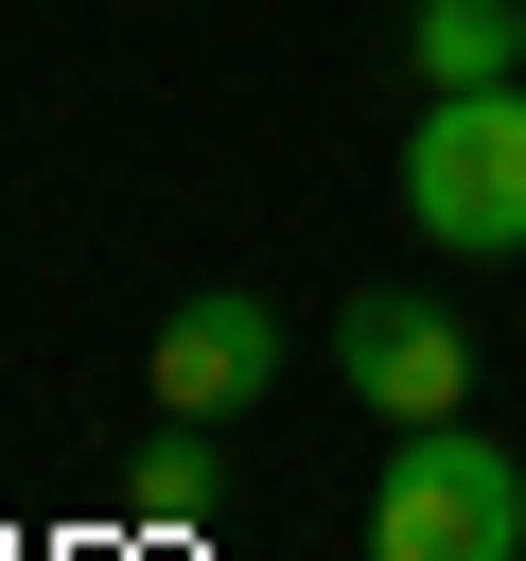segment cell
Listing matches in <instances>:
<instances>
[{"mask_svg": "<svg viewBox=\"0 0 526 561\" xmlns=\"http://www.w3.org/2000/svg\"><path fill=\"white\" fill-rule=\"evenodd\" d=\"M333 368H351V403L403 438V421H456L473 403V316L456 298H351L333 316Z\"/></svg>", "mask_w": 526, "mask_h": 561, "instance_id": "277c9868", "label": "cell"}, {"mask_svg": "<svg viewBox=\"0 0 526 561\" xmlns=\"http://www.w3.org/2000/svg\"><path fill=\"white\" fill-rule=\"evenodd\" d=\"M210 438H228V421H175V438H140L123 508H140V526H210V508H228V456H210Z\"/></svg>", "mask_w": 526, "mask_h": 561, "instance_id": "8992f818", "label": "cell"}, {"mask_svg": "<svg viewBox=\"0 0 526 561\" xmlns=\"http://www.w3.org/2000/svg\"><path fill=\"white\" fill-rule=\"evenodd\" d=\"M403 70L421 88H508L526 70V0H421L403 18Z\"/></svg>", "mask_w": 526, "mask_h": 561, "instance_id": "5b68a950", "label": "cell"}, {"mask_svg": "<svg viewBox=\"0 0 526 561\" xmlns=\"http://www.w3.org/2000/svg\"><path fill=\"white\" fill-rule=\"evenodd\" d=\"M140 386H158V421H245V403L281 386V298H245V280L175 298V316L140 333Z\"/></svg>", "mask_w": 526, "mask_h": 561, "instance_id": "3957f363", "label": "cell"}, {"mask_svg": "<svg viewBox=\"0 0 526 561\" xmlns=\"http://www.w3.org/2000/svg\"><path fill=\"white\" fill-rule=\"evenodd\" d=\"M403 210H421V245H456V263H508V245H526V70H508V88H421Z\"/></svg>", "mask_w": 526, "mask_h": 561, "instance_id": "6da1fadb", "label": "cell"}, {"mask_svg": "<svg viewBox=\"0 0 526 561\" xmlns=\"http://www.w3.org/2000/svg\"><path fill=\"white\" fill-rule=\"evenodd\" d=\"M368 561H526V473L473 421H403L368 491Z\"/></svg>", "mask_w": 526, "mask_h": 561, "instance_id": "7a4b0ae2", "label": "cell"}]
</instances>
